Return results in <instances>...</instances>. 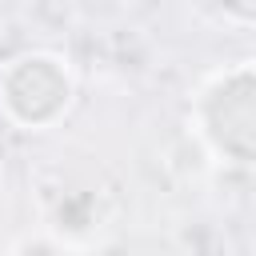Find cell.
Segmentation results:
<instances>
[{
  "instance_id": "3957f363",
  "label": "cell",
  "mask_w": 256,
  "mask_h": 256,
  "mask_svg": "<svg viewBox=\"0 0 256 256\" xmlns=\"http://www.w3.org/2000/svg\"><path fill=\"white\" fill-rule=\"evenodd\" d=\"M212 8L232 28H256V0H212Z\"/></svg>"
},
{
  "instance_id": "7a4b0ae2",
  "label": "cell",
  "mask_w": 256,
  "mask_h": 256,
  "mask_svg": "<svg viewBox=\"0 0 256 256\" xmlns=\"http://www.w3.org/2000/svg\"><path fill=\"white\" fill-rule=\"evenodd\" d=\"M76 104V72L60 52L32 48L0 64V116L20 132L56 128Z\"/></svg>"
},
{
  "instance_id": "6da1fadb",
  "label": "cell",
  "mask_w": 256,
  "mask_h": 256,
  "mask_svg": "<svg viewBox=\"0 0 256 256\" xmlns=\"http://www.w3.org/2000/svg\"><path fill=\"white\" fill-rule=\"evenodd\" d=\"M188 120L208 160L256 172V60L212 72L196 88Z\"/></svg>"
}]
</instances>
